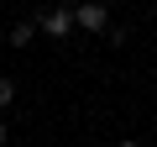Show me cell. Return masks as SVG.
Returning a JSON list of instances; mask_svg holds the SVG:
<instances>
[{
	"label": "cell",
	"instance_id": "obj_1",
	"mask_svg": "<svg viewBox=\"0 0 157 147\" xmlns=\"http://www.w3.org/2000/svg\"><path fill=\"white\" fill-rule=\"evenodd\" d=\"M73 26H84V32H110V16H105V6L100 0H84V6H73Z\"/></svg>",
	"mask_w": 157,
	"mask_h": 147
},
{
	"label": "cell",
	"instance_id": "obj_2",
	"mask_svg": "<svg viewBox=\"0 0 157 147\" xmlns=\"http://www.w3.org/2000/svg\"><path fill=\"white\" fill-rule=\"evenodd\" d=\"M37 32H47V37H68V32H73V11H63V6L42 11V16H37Z\"/></svg>",
	"mask_w": 157,
	"mask_h": 147
},
{
	"label": "cell",
	"instance_id": "obj_3",
	"mask_svg": "<svg viewBox=\"0 0 157 147\" xmlns=\"http://www.w3.org/2000/svg\"><path fill=\"white\" fill-rule=\"evenodd\" d=\"M32 37H37V21H16L11 26V47H26Z\"/></svg>",
	"mask_w": 157,
	"mask_h": 147
},
{
	"label": "cell",
	"instance_id": "obj_4",
	"mask_svg": "<svg viewBox=\"0 0 157 147\" xmlns=\"http://www.w3.org/2000/svg\"><path fill=\"white\" fill-rule=\"evenodd\" d=\"M11 100H16V84H11V79H0V110H6Z\"/></svg>",
	"mask_w": 157,
	"mask_h": 147
},
{
	"label": "cell",
	"instance_id": "obj_5",
	"mask_svg": "<svg viewBox=\"0 0 157 147\" xmlns=\"http://www.w3.org/2000/svg\"><path fill=\"white\" fill-rule=\"evenodd\" d=\"M6 142H11V131H6V121H0V147H6Z\"/></svg>",
	"mask_w": 157,
	"mask_h": 147
},
{
	"label": "cell",
	"instance_id": "obj_6",
	"mask_svg": "<svg viewBox=\"0 0 157 147\" xmlns=\"http://www.w3.org/2000/svg\"><path fill=\"white\" fill-rule=\"evenodd\" d=\"M121 147H141V142H121Z\"/></svg>",
	"mask_w": 157,
	"mask_h": 147
}]
</instances>
